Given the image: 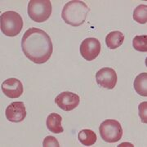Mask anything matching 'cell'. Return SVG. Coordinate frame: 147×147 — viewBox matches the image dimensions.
I'll use <instances>...</instances> for the list:
<instances>
[{
    "label": "cell",
    "instance_id": "9a60e30c",
    "mask_svg": "<svg viewBox=\"0 0 147 147\" xmlns=\"http://www.w3.org/2000/svg\"><path fill=\"white\" fill-rule=\"evenodd\" d=\"M133 19L140 24H146L147 22V6L144 4L137 6L133 11Z\"/></svg>",
    "mask_w": 147,
    "mask_h": 147
},
{
    "label": "cell",
    "instance_id": "7c38bea8",
    "mask_svg": "<svg viewBox=\"0 0 147 147\" xmlns=\"http://www.w3.org/2000/svg\"><path fill=\"white\" fill-rule=\"evenodd\" d=\"M124 34L120 31H112L105 37L106 46L110 49H116L124 42Z\"/></svg>",
    "mask_w": 147,
    "mask_h": 147
},
{
    "label": "cell",
    "instance_id": "6da1fadb",
    "mask_svg": "<svg viewBox=\"0 0 147 147\" xmlns=\"http://www.w3.org/2000/svg\"><path fill=\"white\" fill-rule=\"evenodd\" d=\"M21 48L30 61L38 65L47 62L53 53L51 38L42 30L34 27L25 32L21 40Z\"/></svg>",
    "mask_w": 147,
    "mask_h": 147
},
{
    "label": "cell",
    "instance_id": "30bf717a",
    "mask_svg": "<svg viewBox=\"0 0 147 147\" xmlns=\"http://www.w3.org/2000/svg\"><path fill=\"white\" fill-rule=\"evenodd\" d=\"M1 88L6 96L11 99L20 97L24 91L21 81L15 78L6 79L1 85Z\"/></svg>",
    "mask_w": 147,
    "mask_h": 147
},
{
    "label": "cell",
    "instance_id": "9c48e42d",
    "mask_svg": "<svg viewBox=\"0 0 147 147\" xmlns=\"http://www.w3.org/2000/svg\"><path fill=\"white\" fill-rule=\"evenodd\" d=\"M6 118L12 123H20L25 119L26 110L25 104L21 101H15L7 107L5 111Z\"/></svg>",
    "mask_w": 147,
    "mask_h": 147
},
{
    "label": "cell",
    "instance_id": "52a82bcc",
    "mask_svg": "<svg viewBox=\"0 0 147 147\" xmlns=\"http://www.w3.org/2000/svg\"><path fill=\"white\" fill-rule=\"evenodd\" d=\"M117 74L112 68L105 67L100 69L96 74V80L97 84L107 89H113L117 84Z\"/></svg>",
    "mask_w": 147,
    "mask_h": 147
},
{
    "label": "cell",
    "instance_id": "7a4b0ae2",
    "mask_svg": "<svg viewBox=\"0 0 147 147\" xmlns=\"http://www.w3.org/2000/svg\"><path fill=\"white\" fill-rule=\"evenodd\" d=\"M89 11V7L83 1L73 0L64 6L61 17L66 24L78 27L85 22Z\"/></svg>",
    "mask_w": 147,
    "mask_h": 147
},
{
    "label": "cell",
    "instance_id": "4fadbf2b",
    "mask_svg": "<svg viewBox=\"0 0 147 147\" xmlns=\"http://www.w3.org/2000/svg\"><path fill=\"white\" fill-rule=\"evenodd\" d=\"M134 89L139 95L147 96V73L138 74L133 83Z\"/></svg>",
    "mask_w": 147,
    "mask_h": 147
},
{
    "label": "cell",
    "instance_id": "5bb4252c",
    "mask_svg": "<svg viewBox=\"0 0 147 147\" xmlns=\"http://www.w3.org/2000/svg\"><path fill=\"white\" fill-rule=\"evenodd\" d=\"M78 137L79 142L85 146H91L94 145L97 140L96 134L90 129H84L80 131L79 132Z\"/></svg>",
    "mask_w": 147,
    "mask_h": 147
},
{
    "label": "cell",
    "instance_id": "2e32d148",
    "mask_svg": "<svg viewBox=\"0 0 147 147\" xmlns=\"http://www.w3.org/2000/svg\"><path fill=\"white\" fill-rule=\"evenodd\" d=\"M132 45L135 50L138 52H147V35H137L133 38Z\"/></svg>",
    "mask_w": 147,
    "mask_h": 147
},
{
    "label": "cell",
    "instance_id": "8992f818",
    "mask_svg": "<svg viewBox=\"0 0 147 147\" xmlns=\"http://www.w3.org/2000/svg\"><path fill=\"white\" fill-rule=\"evenodd\" d=\"M101 49L100 41L96 38H88L80 44V54L86 61H93L99 56Z\"/></svg>",
    "mask_w": 147,
    "mask_h": 147
},
{
    "label": "cell",
    "instance_id": "e0dca14e",
    "mask_svg": "<svg viewBox=\"0 0 147 147\" xmlns=\"http://www.w3.org/2000/svg\"><path fill=\"white\" fill-rule=\"evenodd\" d=\"M138 110H139V116L142 119V123H147V102L146 101H144L141 103L139 105L138 107Z\"/></svg>",
    "mask_w": 147,
    "mask_h": 147
},
{
    "label": "cell",
    "instance_id": "8fae6325",
    "mask_svg": "<svg viewBox=\"0 0 147 147\" xmlns=\"http://www.w3.org/2000/svg\"><path fill=\"white\" fill-rule=\"evenodd\" d=\"M61 122H62V118L60 115L57 113L50 114L47 116V121H46L47 129L51 132L56 134L63 132L64 129L61 126Z\"/></svg>",
    "mask_w": 147,
    "mask_h": 147
},
{
    "label": "cell",
    "instance_id": "ba28073f",
    "mask_svg": "<svg viewBox=\"0 0 147 147\" xmlns=\"http://www.w3.org/2000/svg\"><path fill=\"white\" fill-rule=\"evenodd\" d=\"M80 102V98L77 94L71 92H63L55 98V103L59 108L65 111L74 110Z\"/></svg>",
    "mask_w": 147,
    "mask_h": 147
},
{
    "label": "cell",
    "instance_id": "3957f363",
    "mask_svg": "<svg viewBox=\"0 0 147 147\" xmlns=\"http://www.w3.org/2000/svg\"><path fill=\"white\" fill-rule=\"evenodd\" d=\"M1 30L8 37H15L21 33L23 28V20L21 16L16 11H8L0 16Z\"/></svg>",
    "mask_w": 147,
    "mask_h": 147
},
{
    "label": "cell",
    "instance_id": "5b68a950",
    "mask_svg": "<svg viewBox=\"0 0 147 147\" xmlns=\"http://www.w3.org/2000/svg\"><path fill=\"white\" fill-rule=\"evenodd\" d=\"M99 131L101 138L108 143H115L123 137L122 126L115 119H106L102 122Z\"/></svg>",
    "mask_w": 147,
    "mask_h": 147
},
{
    "label": "cell",
    "instance_id": "277c9868",
    "mask_svg": "<svg viewBox=\"0 0 147 147\" xmlns=\"http://www.w3.org/2000/svg\"><path fill=\"white\" fill-rule=\"evenodd\" d=\"M28 15L30 19L38 23L46 21L52 14L50 0H30L28 4Z\"/></svg>",
    "mask_w": 147,
    "mask_h": 147
},
{
    "label": "cell",
    "instance_id": "ac0fdd59",
    "mask_svg": "<svg viewBox=\"0 0 147 147\" xmlns=\"http://www.w3.org/2000/svg\"><path fill=\"white\" fill-rule=\"evenodd\" d=\"M42 146L43 147H59V142H57L56 137L53 136H47L45 137L43 143H42Z\"/></svg>",
    "mask_w": 147,
    "mask_h": 147
}]
</instances>
